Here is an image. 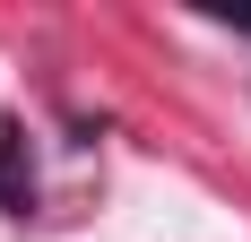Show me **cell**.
<instances>
[{"mask_svg": "<svg viewBox=\"0 0 251 242\" xmlns=\"http://www.w3.org/2000/svg\"><path fill=\"white\" fill-rule=\"evenodd\" d=\"M26 199H35V165H26V130H0V208L26 217Z\"/></svg>", "mask_w": 251, "mask_h": 242, "instance_id": "cell-1", "label": "cell"}]
</instances>
